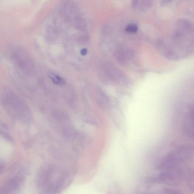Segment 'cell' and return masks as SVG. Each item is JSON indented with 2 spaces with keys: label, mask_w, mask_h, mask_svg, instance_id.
<instances>
[{
  "label": "cell",
  "mask_w": 194,
  "mask_h": 194,
  "mask_svg": "<svg viewBox=\"0 0 194 194\" xmlns=\"http://www.w3.org/2000/svg\"><path fill=\"white\" fill-rule=\"evenodd\" d=\"M2 102L7 112L12 119L24 123L31 121V116L28 106L14 93L5 92L2 96Z\"/></svg>",
  "instance_id": "6da1fadb"
},
{
  "label": "cell",
  "mask_w": 194,
  "mask_h": 194,
  "mask_svg": "<svg viewBox=\"0 0 194 194\" xmlns=\"http://www.w3.org/2000/svg\"><path fill=\"white\" fill-rule=\"evenodd\" d=\"M64 181L63 174L54 168L47 167L42 169L37 177V185L40 188L52 193L58 191Z\"/></svg>",
  "instance_id": "7a4b0ae2"
},
{
  "label": "cell",
  "mask_w": 194,
  "mask_h": 194,
  "mask_svg": "<svg viewBox=\"0 0 194 194\" xmlns=\"http://www.w3.org/2000/svg\"><path fill=\"white\" fill-rule=\"evenodd\" d=\"M12 57L13 63L22 72L30 74L33 71V62L28 54L23 50H15L12 53Z\"/></svg>",
  "instance_id": "3957f363"
},
{
  "label": "cell",
  "mask_w": 194,
  "mask_h": 194,
  "mask_svg": "<svg viewBox=\"0 0 194 194\" xmlns=\"http://www.w3.org/2000/svg\"><path fill=\"white\" fill-rule=\"evenodd\" d=\"M25 177L20 173L14 175L8 180L1 188L0 193L9 194L17 192L23 185Z\"/></svg>",
  "instance_id": "277c9868"
},
{
  "label": "cell",
  "mask_w": 194,
  "mask_h": 194,
  "mask_svg": "<svg viewBox=\"0 0 194 194\" xmlns=\"http://www.w3.org/2000/svg\"><path fill=\"white\" fill-rule=\"evenodd\" d=\"M115 56L118 62L121 64H124L128 60L127 56L125 50L122 49L118 50L115 53Z\"/></svg>",
  "instance_id": "5b68a950"
},
{
  "label": "cell",
  "mask_w": 194,
  "mask_h": 194,
  "mask_svg": "<svg viewBox=\"0 0 194 194\" xmlns=\"http://www.w3.org/2000/svg\"><path fill=\"white\" fill-rule=\"evenodd\" d=\"M48 77L55 84L60 86L64 85L65 83V80L62 77L53 72H50L48 74Z\"/></svg>",
  "instance_id": "8992f818"
},
{
  "label": "cell",
  "mask_w": 194,
  "mask_h": 194,
  "mask_svg": "<svg viewBox=\"0 0 194 194\" xmlns=\"http://www.w3.org/2000/svg\"><path fill=\"white\" fill-rule=\"evenodd\" d=\"M138 28L136 24H129L126 27V31L130 33H135L138 31Z\"/></svg>",
  "instance_id": "52a82bcc"
},
{
  "label": "cell",
  "mask_w": 194,
  "mask_h": 194,
  "mask_svg": "<svg viewBox=\"0 0 194 194\" xmlns=\"http://www.w3.org/2000/svg\"><path fill=\"white\" fill-rule=\"evenodd\" d=\"M87 50L86 48H83V49H82L81 51L80 54L83 56H85V55L87 54Z\"/></svg>",
  "instance_id": "ba28073f"
}]
</instances>
